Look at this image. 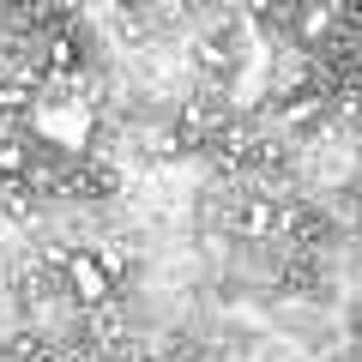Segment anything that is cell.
I'll return each mask as SVG.
<instances>
[{
  "label": "cell",
  "mask_w": 362,
  "mask_h": 362,
  "mask_svg": "<svg viewBox=\"0 0 362 362\" xmlns=\"http://www.w3.org/2000/svg\"><path fill=\"white\" fill-rule=\"evenodd\" d=\"M61 272H66V284H73V296L85 302V308H103V302H109V272L97 266V254H90V247L66 254Z\"/></svg>",
  "instance_id": "6da1fadb"
},
{
  "label": "cell",
  "mask_w": 362,
  "mask_h": 362,
  "mask_svg": "<svg viewBox=\"0 0 362 362\" xmlns=\"http://www.w3.org/2000/svg\"><path fill=\"white\" fill-rule=\"evenodd\" d=\"M332 25H338V13H332V6H302V13H296V37H302V42L332 37Z\"/></svg>",
  "instance_id": "7a4b0ae2"
},
{
  "label": "cell",
  "mask_w": 362,
  "mask_h": 362,
  "mask_svg": "<svg viewBox=\"0 0 362 362\" xmlns=\"http://www.w3.org/2000/svg\"><path fill=\"white\" fill-rule=\"evenodd\" d=\"M235 223H242V235H272L278 230V206H272V199H247Z\"/></svg>",
  "instance_id": "3957f363"
},
{
  "label": "cell",
  "mask_w": 362,
  "mask_h": 362,
  "mask_svg": "<svg viewBox=\"0 0 362 362\" xmlns=\"http://www.w3.org/2000/svg\"><path fill=\"white\" fill-rule=\"evenodd\" d=\"M30 169H37V163H30V145L25 139H0V175L13 181V175H30Z\"/></svg>",
  "instance_id": "277c9868"
},
{
  "label": "cell",
  "mask_w": 362,
  "mask_h": 362,
  "mask_svg": "<svg viewBox=\"0 0 362 362\" xmlns=\"http://www.w3.org/2000/svg\"><path fill=\"white\" fill-rule=\"evenodd\" d=\"M25 103H30L25 85H0V109H25Z\"/></svg>",
  "instance_id": "5b68a950"
}]
</instances>
